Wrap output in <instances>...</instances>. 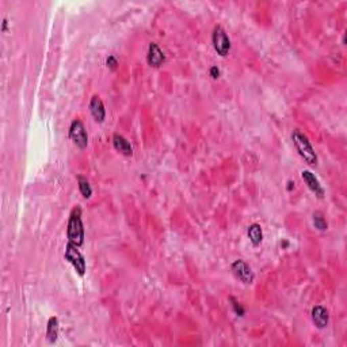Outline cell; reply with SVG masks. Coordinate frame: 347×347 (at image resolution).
Masks as SVG:
<instances>
[{"mask_svg":"<svg viewBox=\"0 0 347 347\" xmlns=\"http://www.w3.org/2000/svg\"><path fill=\"white\" fill-rule=\"evenodd\" d=\"M60 334V323L59 319L56 316H52L51 319L48 320L47 324V339L49 343H56L59 339Z\"/></svg>","mask_w":347,"mask_h":347,"instance_id":"obj_12","label":"cell"},{"mask_svg":"<svg viewBox=\"0 0 347 347\" xmlns=\"http://www.w3.org/2000/svg\"><path fill=\"white\" fill-rule=\"evenodd\" d=\"M292 140L297 152L304 159L305 163L309 164V166H316L317 164V155H316L315 149H313L308 137L298 129H294L292 133Z\"/></svg>","mask_w":347,"mask_h":347,"instance_id":"obj_2","label":"cell"},{"mask_svg":"<svg viewBox=\"0 0 347 347\" xmlns=\"http://www.w3.org/2000/svg\"><path fill=\"white\" fill-rule=\"evenodd\" d=\"M66 238L68 242L78 247L83 246L84 243V225L82 220V209L79 206L74 207L71 212L66 225Z\"/></svg>","mask_w":347,"mask_h":347,"instance_id":"obj_1","label":"cell"},{"mask_svg":"<svg viewBox=\"0 0 347 347\" xmlns=\"http://www.w3.org/2000/svg\"><path fill=\"white\" fill-rule=\"evenodd\" d=\"M64 257L68 262H70L72 267L75 269V271L78 273V275L83 277L86 274L87 270V265H86V259L83 257V253L79 251V247L72 244V243H66L65 246V252H64Z\"/></svg>","mask_w":347,"mask_h":347,"instance_id":"obj_3","label":"cell"},{"mask_svg":"<svg viewBox=\"0 0 347 347\" xmlns=\"http://www.w3.org/2000/svg\"><path fill=\"white\" fill-rule=\"evenodd\" d=\"M90 113L95 121L99 122V124H102V122L105 121L106 118L105 105H103V102H102V99L98 97V95H94V97L91 98Z\"/></svg>","mask_w":347,"mask_h":347,"instance_id":"obj_10","label":"cell"},{"mask_svg":"<svg viewBox=\"0 0 347 347\" xmlns=\"http://www.w3.org/2000/svg\"><path fill=\"white\" fill-rule=\"evenodd\" d=\"M70 138L78 148L86 149L88 145V134L80 120H74L70 126Z\"/></svg>","mask_w":347,"mask_h":347,"instance_id":"obj_5","label":"cell"},{"mask_svg":"<svg viewBox=\"0 0 347 347\" xmlns=\"http://www.w3.org/2000/svg\"><path fill=\"white\" fill-rule=\"evenodd\" d=\"M212 43H213V49H215L216 53L219 56L225 57V56L229 55L230 39L225 30L220 25L215 26V29H213V33H212Z\"/></svg>","mask_w":347,"mask_h":347,"instance_id":"obj_4","label":"cell"},{"mask_svg":"<svg viewBox=\"0 0 347 347\" xmlns=\"http://www.w3.org/2000/svg\"><path fill=\"white\" fill-rule=\"evenodd\" d=\"M3 32H7V19H3V26H2Z\"/></svg>","mask_w":347,"mask_h":347,"instance_id":"obj_20","label":"cell"},{"mask_svg":"<svg viewBox=\"0 0 347 347\" xmlns=\"http://www.w3.org/2000/svg\"><path fill=\"white\" fill-rule=\"evenodd\" d=\"M78 184H79V191H80V194L83 195V198H91V195H92V189H91V184L90 182L87 180V178H84L83 175H79L78 176Z\"/></svg>","mask_w":347,"mask_h":347,"instance_id":"obj_14","label":"cell"},{"mask_svg":"<svg viewBox=\"0 0 347 347\" xmlns=\"http://www.w3.org/2000/svg\"><path fill=\"white\" fill-rule=\"evenodd\" d=\"M301 178L305 182V184L308 186V189L312 191L313 194L317 197V198H323L324 197V189L323 186L320 184L319 179L316 178L315 174L309 170H303L301 171Z\"/></svg>","mask_w":347,"mask_h":347,"instance_id":"obj_7","label":"cell"},{"mask_svg":"<svg viewBox=\"0 0 347 347\" xmlns=\"http://www.w3.org/2000/svg\"><path fill=\"white\" fill-rule=\"evenodd\" d=\"M106 65L109 66L110 70H115V68L118 66V60L115 59V56H113V55L109 56L107 60H106Z\"/></svg>","mask_w":347,"mask_h":347,"instance_id":"obj_17","label":"cell"},{"mask_svg":"<svg viewBox=\"0 0 347 347\" xmlns=\"http://www.w3.org/2000/svg\"><path fill=\"white\" fill-rule=\"evenodd\" d=\"M113 145L114 148L117 149L118 152L121 153V155H124V156H132L133 155V147L122 134H118V133L114 134Z\"/></svg>","mask_w":347,"mask_h":347,"instance_id":"obj_11","label":"cell"},{"mask_svg":"<svg viewBox=\"0 0 347 347\" xmlns=\"http://www.w3.org/2000/svg\"><path fill=\"white\" fill-rule=\"evenodd\" d=\"M247 235H248V239H250L251 244L253 247H259L262 242H263V230H262V226L258 222H253V224L248 226Z\"/></svg>","mask_w":347,"mask_h":347,"instance_id":"obj_13","label":"cell"},{"mask_svg":"<svg viewBox=\"0 0 347 347\" xmlns=\"http://www.w3.org/2000/svg\"><path fill=\"white\" fill-rule=\"evenodd\" d=\"M292 189H294V182H292V180H289L288 182V190L290 191Z\"/></svg>","mask_w":347,"mask_h":347,"instance_id":"obj_19","label":"cell"},{"mask_svg":"<svg viewBox=\"0 0 347 347\" xmlns=\"http://www.w3.org/2000/svg\"><path fill=\"white\" fill-rule=\"evenodd\" d=\"M311 315H312V321L316 328L324 330L327 327L328 321H330V315H328L327 308H324L323 305H316L312 308Z\"/></svg>","mask_w":347,"mask_h":347,"instance_id":"obj_9","label":"cell"},{"mask_svg":"<svg viewBox=\"0 0 347 347\" xmlns=\"http://www.w3.org/2000/svg\"><path fill=\"white\" fill-rule=\"evenodd\" d=\"M147 61L153 68H159L166 61V56H164L163 51L160 49V47L156 42H151L148 47V55H147Z\"/></svg>","mask_w":347,"mask_h":347,"instance_id":"obj_8","label":"cell"},{"mask_svg":"<svg viewBox=\"0 0 347 347\" xmlns=\"http://www.w3.org/2000/svg\"><path fill=\"white\" fill-rule=\"evenodd\" d=\"M230 270L239 281L243 282L244 285H251L255 280V275H253V271L247 262H244L243 259H238L235 261L232 265H230Z\"/></svg>","mask_w":347,"mask_h":347,"instance_id":"obj_6","label":"cell"},{"mask_svg":"<svg viewBox=\"0 0 347 347\" xmlns=\"http://www.w3.org/2000/svg\"><path fill=\"white\" fill-rule=\"evenodd\" d=\"M312 221H313V225H315L316 229L327 230L328 224H327V221H326V219H324L323 215H321L320 212H315V213H313Z\"/></svg>","mask_w":347,"mask_h":347,"instance_id":"obj_15","label":"cell"},{"mask_svg":"<svg viewBox=\"0 0 347 347\" xmlns=\"http://www.w3.org/2000/svg\"><path fill=\"white\" fill-rule=\"evenodd\" d=\"M230 301H232V308H234L235 313H236L238 316H244V313H246V309L243 308L242 304L235 300L234 297H230Z\"/></svg>","mask_w":347,"mask_h":347,"instance_id":"obj_16","label":"cell"},{"mask_svg":"<svg viewBox=\"0 0 347 347\" xmlns=\"http://www.w3.org/2000/svg\"><path fill=\"white\" fill-rule=\"evenodd\" d=\"M209 75L212 76V79H217L220 76V70L216 65L211 66V70H209Z\"/></svg>","mask_w":347,"mask_h":347,"instance_id":"obj_18","label":"cell"}]
</instances>
